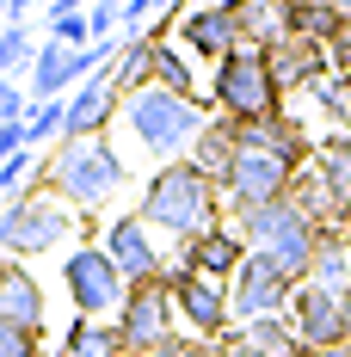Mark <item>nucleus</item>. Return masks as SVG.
<instances>
[{"label": "nucleus", "instance_id": "f257e3e1", "mask_svg": "<svg viewBox=\"0 0 351 357\" xmlns=\"http://www.w3.org/2000/svg\"><path fill=\"white\" fill-rule=\"evenodd\" d=\"M136 215L154 228V234H173L179 247L197 241V234L216 228V222H228V215H222V185L204 178L191 160H173V167H160V173L148 178Z\"/></svg>", "mask_w": 351, "mask_h": 357}, {"label": "nucleus", "instance_id": "f03ea898", "mask_svg": "<svg viewBox=\"0 0 351 357\" xmlns=\"http://www.w3.org/2000/svg\"><path fill=\"white\" fill-rule=\"evenodd\" d=\"M124 185H130V167H124V154H117L105 136L56 142L50 154H43V191H50V197H62L74 215L105 210Z\"/></svg>", "mask_w": 351, "mask_h": 357}, {"label": "nucleus", "instance_id": "7ed1b4c3", "mask_svg": "<svg viewBox=\"0 0 351 357\" xmlns=\"http://www.w3.org/2000/svg\"><path fill=\"white\" fill-rule=\"evenodd\" d=\"M210 117H216L210 99H179L167 86H142V93L124 99V130H130V142H136L142 154H154L160 167L185 160Z\"/></svg>", "mask_w": 351, "mask_h": 357}, {"label": "nucleus", "instance_id": "20e7f679", "mask_svg": "<svg viewBox=\"0 0 351 357\" xmlns=\"http://www.w3.org/2000/svg\"><path fill=\"white\" fill-rule=\"evenodd\" d=\"M234 228H241V241L246 252H259V259H271L278 271H290L296 284L315 271V252H320V228L315 215L302 210L296 197H278V204H259V210H241V215H228Z\"/></svg>", "mask_w": 351, "mask_h": 357}, {"label": "nucleus", "instance_id": "39448f33", "mask_svg": "<svg viewBox=\"0 0 351 357\" xmlns=\"http://www.w3.org/2000/svg\"><path fill=\"white\" fill-rule=\"evenodd\" d=\"M210 111L216 117H228V123H265V117H278L283 111V93L271 68H265V50H234V56H222L210 74Z\"/></svg>", "mask_w": 351, "mask_h": 357}, {"label": "nucleus", "instance_id": "423d86ee", "mask_svg": "<svg viewBox=\"0 0 351 357\" xmlns=\"http://www.w3.org/2000/svg\"><path fill=\"white\" fill-rule=\"evenodd\" d=\"M62 289H68L80 321H117V308L130 296L124 271L111 265V252L99 241H74L68 247V259H62Z\"/></svg>", "mask_w": 351, "mask_h": 357}, {"label": "nucleus", "instance_id": "0eeeda50", "mask_svg": "<svg viewBox=\"0 0 351 357\" xmlns=\"http://www.w3.org/2000/svg\"><path fill=\"white\" fill-rule=\"evenodd\" d=\"M296 173L302 167H290V160L265 154V148H241L234 167H228V178H222V215H241V210H259V204L290 197Z\"/></svg>", "mask_w": 351, "mask_h": 357}, {"label": "nucleus", "instance_id": "6e6552de", "mask_svg": "<svg viewBox=\"0 0 351 357\" xmlns=\"http://www.w3.org/2000/svg\"><path fill=\"white\" fill-rule=\"evenodd\" d=\"M173 296H167V278L160 284H136L124 296V308H117V333H124V351L130 357H160L173 345Z\"/></svg>", "mask_w": 351, "mask_h": 357}, {"label": "nucleus", "instance_id": "1a4fd4ad", "mask_svg": "<svg viewBox=\"0 0 351 357\" xmlns=\"http://www.w3.org/2000/svg\"><path fill=\"white\" fill-rule=\"evenodd\" d=\"M167 296H173V314L185 321L191 339H228V333H234L228 284H210V278H197V271L173 265V271H167Z\"/></svg>", "mask_w": 351, "mask_h": 357}, {"label": "nucleus", "instance_id": "9d476101", "mask_svg": "<svg viewBox=\"0 0 351 357\" xmlns=\"http://www.w3.org/2000/svg\"><path fill=\"white\" fill-rule=\"evenodd\" d=\"M99 247L111 252V265L124 271V284H130V289H136V284H160V278L173 271L167 252H160V234H154L136 210L117 215V222H105V228H99Z\"/></svg>", "mask_w": 351, "mask_h": 357}, {"label": "nucleus", "instance_id": "9b49d317", "mask_svg": "<svg viewBox=\"0 0 351 357\" xmlns=\"http://www.w3.org/2000/svg\"><path fill=\"white\" fill-rule=\"evenodd\" d=\"M290 296H296V278L278 271L271 259L246 252V265L228 278V308H234V326L265 321V314H290Z\"/></svg>", "mask_w": 351, "mask_h": 357}, {"label": "nucleus", "instance_id": "f8f14e48", "mask_svg": "<svg viewBox=\"0 0 351 357\" xmlns=\"http://www.w3.org/2000/svg\"><path fill=\"white\" fill-rule=\"evenodd\" d=\"M6 215H13V252L6 259H19V265L37 259V252L68 247V234H74V210L62 197H50V191H37L25 204H6Z\"/></svg>", "mask_w": 351, "mask_h": 357}, {"label": "nucleus", "instance_id": "ddd939ff", "mask_svg": "<svg viewBox=\"0 0 351 357\" xmlns=\"http://www.w3.org/2000/svg\"><path fill=\"white\" fill-rule=\"evenodd\" d=\"M173 43L185 56H197V62H222V56H234L241 50V19H234V6L228 0H204V6H185L173 19Z\"/></svg>", "mask_w": 351, "mask_h": 357}, {"label": "nucleus", "instance_id": "4468645a", "mask_svg": "<svg viewBox=\"0 0 351 357\" xmlns=\"http://www.w3.org/2000/svg\"><path fill=\"white\" fill-rule=\"evenodd\" d=\"M290 326H296L302 351L351 345V339H345V314H339V296L320 289V284H296V296H290Z\"/></svg>", "mask_w": 351, "mask_h": 357}, {"label": "nucleus", "instance_id": "2eb2a0df", "mask_svg": "<svg viewBox=\"0 0 351 357\" xmlns=\"http://www.w3.org/2000/svg\"><path fill=\"white\" fill-rule=\"evenodd\" d=\"M179 265H185V271H197V278H210V284H228V278L246 265L241 228H234V222H216V228H204L197 241H185V247H179Z\"/></svg>", "mask_w": 351, "mask_h": 357}, {"label": "nucleus", "instance_id": "dca6fc26", "mask_svg": "<svg viewBox=\"0 0 351 357\" xmlns=\"http://www.w3.org/2000/svg\"><path fill=\"white\" fill-rule=\"evenodd\" d=\"M62 105H68V142H80V136H105L111 123L124 117V93H117V80L105 68V74H93V80H80Z\"/></svg>", "mask_w": 351, "mask_h": 357}, {"label": "nucleus", "instance_id": "f3484780", "mask_svg": "<svg viewBox=\"0 0 351 357\" xmlns=\"http://www.w3.org/2000/svg\"><path fill=\"white\" fill-rule=\"evenodd\" d=\"M265 68H271V80H278V93H308L315 80H327V50H320L315 37H278L271 50H265Z\"/></svg>", "mask_w": 351, "mask_h": 357}, {"label": "nucleus", "instance_id": "a211bd4d", "mask_svg": "<svg viewBox=\"0 0 351 357\" xmlns=\"http://www.w3.org/2000/svg\"><path fill=\"white\" fill-rule=\"evenodd\" d=\"M0 321H19L31 333H43V321H50V296L19 259H0Z\"/></svg>", "mask_w": 351, "mask_h": 357}, {"label": "nucleus", "instance_id": "6ab92c4d", "mask_svg": "<svg viewBox=\"0 0 351 357\" xmlns=\"http://www.w3.org/2000/svg\"><path fill=\"white\" fill-rule=\"evenodd\" d=\"M234 154H241V130H234L228 117H210V123H204V136L191 142V154H185V160H191L204 178H216V185H222V178H228V167H234Z\"/></svg>", "mask_w": 351, "mask_h": 357}, {"label": "nucleus", "instance_id": "aec40b11", "mask_svg": "<svg viewBox=\"0 0 351 357\" xmlns=\"http://www.w3.org/2000/svg\"><path fill=\"white\" fill-rule=\"evenodd\" d=\"M62 357H130V351H124L117 321H80L74 314V326L62 333Z\"/></svg>", "mask_w": 351, "mask_h": 357}, {"label": "nucleus", "instance_id": "412c9836", "mask_svg": "<svg viewBox=\"0 0 351 357\" xmlns=\"http://www.w3.org/2000/svg\"><path fill=\"white\" fill-rule=\"evenodd\" d=\"M154 86H167L179 99H210V93L197 86V74H191V56L179 50L173 37H154Z\"/></svg>", "mask_w": 351, "mask_h": 357}, {"label": "nucleus", "instance_id": "4be33fe9", "mask_svg": "<svg viewBox=\"0 0 351 357\" xmlns=\"http://www.w3.org/2000/svg\"><path fill=\"white\" fill-rule=\"evenodd\" d=\"M111 80H117L124 99L142 93V86H154V37H130L124 31V50H117V62H111Z\"/></svg>", "mask_w": 351, "mask_h": 357}, {"label": "nucleus", "instance_id": "5701e85b", "mask_svg": "<svg viewBox=\"0 0 351 357\" xmlns=\"http://www.w3.org/2000/svg\"><path fill=\"white\" fill-rule=\"evenodd\" d=\"M302 284H320V289H333V296H345V289H351V247H345V234H339V228H327V234H320L315 271H308Z\"/></svg>", "mask_w": 351, "mask_h": 357}, {"label": "nucleus", "instance_id": "b1692460", "mask_svg": "<svg viewBox=\"0 0 351 357\" xmlns=\"http://www.w3.org/2000/svg\"><path fill=\"white\" fill-rule=\"evenodd\" d=\"M234 339H241V345H253V351H265V357H302V339H296L290 314H265V321H246V326H234Z\"/></svg>", "mask_w": 351, "mask_h": 357}, {"label": "nucleus", "instance_id": "393cba45", "mask_svg": "<svg viewBox=\"0 0 351 357\" xmlns=\"http://www.w3.org/2000/svg\"><path fill=\"white\" fill-rule=\"evenodd\" d=\"M25 142H31V154H50L56 142H68V105H62V99L31 105V117H25Z\"/></svg>", "mask_w": 351, "mask_h": 357}, {"label": "nucleus", "instance_id": "a878e982", "mask_svg": "<svg viewBox=\"0 0 351 357\" xmlns=\"http://www.w3.org/2000/svg\"><path fill=\"white\" fill-rule=\"evenodd\" d=\"M31 62H37L31 25H0V80H25Z\"/></svg>", "mask_w": 351, "mask_h": 357}, {"label": "nucleus", "instance_id": "bb28decb", "mask_svg": "<svg viewBox=\"0 0 351 357\" xmlns=\"http://www.w3.org/2000/svg\"><path fill=\"white\" fill-rule=\"evenodd\" d=\"M43 37L62 43V50H87L93 43V25H87V13H43Z\"/></svg>", "mask_w": 351, "mask_h": 357}, {"label": "nucleus", "instance_id": "cd10ccee", "mask_svg": "<svg viewBox=\"0 0 351 357\" xmlns=\"http://www.w3.org/2000/svg\"><path fill=\"white\" fill-rule=\"evenodd\" d=\"M0 357H43V333L19 321H0Z\"/></svg>", "mask_w": 351, "mask_h": 357}, {"label": "nucleus", "instance_id": "c85d7f7f", "mask_svg": "<svg viewBox=\"0 0 351 357\" xmlns=\"http://www.w3.org/2000/svg\"><path fill=\"white\" fill-rule=\"evenodd\" d=\"M87 25H93V43H111V37H124V0H93Z\"/></svg>", "mask_w": 351, "mask_h": 357}, {"label": "nucleus", "instance_id": "c756f323", "mask_svg": "<svg viewBox=\"0 0 351 357\" xmlns=\"http://www.w3.org/2000/svg\"><path fill=\"white\" fill-rule=\"evenodd\" d=\"M31 117V93L25 80H0V123H25Z\"/></svg>", "mask_w": 351, "mask_h": 357}, {"label": "nucleus", "instance_id": "7c9ffc66", "mask_svg": "<svg viewBox=\"0 0 351 357\" xmlns=\"http://www.w3.org/2000/svg\"><path fill=\"white\" fill-rule=\"evenodd\" d=\"M160 357H228V351H222V339H191V333H179Z\"/></svg>", "mask_w": 351, "mask_h": 357}, {"label": "nucleus", "instance_id": "2f4dec72", "mask_svg": "<svg viewBox=\"0 0 351 357\" xmlns=\"http://www.w3.org/2000/svg\"><path fill=\"white\" fill-rule=\"evenodd\" d=\"M25 123H0V167H6V160H13V154H25Z\"/></svg>", "mask_w": 351, "mask_h": 357}, {"label": "nucleus", "instance_id": "473e14b6", "mask_svg": "<svg viewBox=\"0 0 351 357\" xmlns=\"http://www.w3.org/2000/svg\"><path fill=\"white\" fill-rule=\"evenodd\" d=\"M31 13H50V0H6V25H31Z\"/></svg>", "mask_w": 351, "mask_h": 357}, {"label": "nucleus", "instance_id": "72a5a7b5", "mask_svg": "<svg viewBox=\"0 0 351 357\" xmlns=\"http://www.w3.org/2000/svg\"><path fill=\"white\" fill-rule=\"evenodd\" d=\"M50 13H93V0H50Z\"/></svg>", "mask_w": 351, "mask_h": 357}, {"label": "nucleus", "instance_id": "f704fd0d", "mask_svg": "<svg viewBox=\"0 0 351 357\" xmlns=\"http://www.w3.org/2000/svg\"><path fill=\"white\" fill-rule=\"evenodd\" d=\"M339 314H345V339H351V289L339 296Z\"/></svg>", "mask_w": 351, "mask_h": 357}, {"label": "nucleus", "instance_id": "c9c22d12", "mask_svg": "<svg viewBox=\"0 0 351 357\" xmlns=\"http://www.w3.org/2000/svg\"><path fill=\"white\" fill-rule=\"evenodd\" d=\"M302 357H351V345H333V351H302Z\"/></svg>", "mask_w": 351, "mask_h": 357}, {"label": "nucleus", "instance_id": "e433bc0d", "mask_svg": "<svg viewBox=\"0 0 351 357\" xmlns=\"http://www.w3.org/2000/svg\"><path fill=\"white\" fill-rule=\"evenodd\" d=\"M0 25H6V0H0Z\"/></svg>", "mask_w": 351, "mask_h": 357}, {"label": "nucleus", "instance_id": "4c0bfd02", "mask_svg": "<svg viewBox=\"0 0 351 357\" xmlns=\"http://www.w3.org/2000/svg\"><path fill=\"white\" fill-rule=\"evenodd\" d=\"M339 6H345V19H351V0H339Z\"/></svg>", "mask_w": 351, "mask_h": 357}, {"label": "nucleus", "instance_id": "58836bf2", "mask_svg": "<svg viewBox=\"0 0 351 357\" xmlns=\"http://www.w3.org/2000/svg\"><path fill=\"white\" fill-rule=\"evenodd\" d=\"M345 247H351V234H345Z\"/></svg>", "mask_w": 351, "mask_h": 357}]
</instances>
